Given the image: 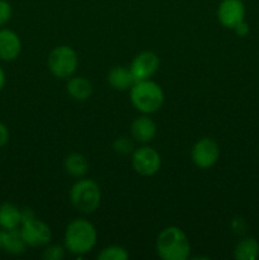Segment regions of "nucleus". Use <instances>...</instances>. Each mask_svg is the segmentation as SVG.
<instances>
[{
	"label": "nucleus",
	"mask_w": 259,
	"mask_h": 260,
	"mask_svg": "<svg viewBox=\"0 0 259 260\" xmlns=\"http://www.w3.org/2000/svg\"><path fill=\"white\" fill-rule=\"evenodd\" d=\"M156 251L163 260H185L190 254V244L179 228L169 226L157 236Z\"/></svg>",
	"instance_id": "f257e3e1"
},
{
	"label": "nucleus",
	"mask_w": 259,
	"mask_h": 260,
	"mask_svg": "<svg viewBox=\"0 0 259 260\" xmlns=\"http://www.w3.org/2000/svg\"><path fill=\"white\" fill-rule=\"evenodd\" d=\"M96 244V230L93 223L84 218H76L69 223L65 233V248L70 253L83 255Z\"/></svg>",
	"instance_id": "f03ea898"
},
{
	"label": "nucleus",
	"mask_w": 259,
	"mask_h": 260,
	"mask_svg": "<svg viewBox=\"0 0 259 260\" xmlns=\"http://www.w3.org/2000/svg\"><path fill=\"white\" fill-rule=\"evenodd\" d=\"M130 96H131V102L135 108L145 114L159 111L164 103L163 89L160 88L159 84L149 79L136 81L132 85Z\"/></svg>",
	"instance_id": "7ed1b4c3"
},
{
	"label": "nucleus",
	"mask_w": 259,
	"mask_h": 260,
	"mask_svg": "<svg viewBox=\"0 0 259 260\" xmlns=\"http://www.w3.org/2000/svg\"><path fill=\"white\" fill-rule=\"evenodd\" d=\"M101 196V188L91 179L78 180L70 190L71 203L83 213H93L99 207Z\"/></svg>",
	"instance_id": "20e7f679"
},
{
	"label": "nucleus",
	"mask_w": 259,
	"mask_h": 260,
	"mask_svg": "<svg viewBox=\"0 0 259 260\" xmlns=\"http://www.w3.org/2000/svg\"><path fill=\"white\" fill-rule=\"evenodd\" d=\"M48 69L58 79H68L78 68V55L69 46H58L48 56Z\"/></svg>",
	"instance_id": "39448f33"
},
{
	"label": "nucleus",
	"mask_w": 259,
	"mask_h": 260,
	"mask_svg": "<svg viewBox=\"0 0 259 260\" xmlns=\"http://www.w3.org/2000/svg\"><path fill=\"white\" fill-rule=\"evenodd\" d=\"M20 234L29 246L47 245L52 236L50 228L41 220L35 218V216L22 221Z\"/></svg>",
	"instance_id": "423d86ee"
},
{
	"label": "nucleus",
	"mask_w": 259,
	"mask_h": 260,
	"mask_svg": "<svg viewBox=\"0 0 259 260\" xmlns=\"http://www.w3.org/2000/svg\"><path fill=\"white\" fill-rule=\"evenodd\" d=\"M161 159L159 152L150 146L140 147L132 155V167L135 172L144 177L154 175L160 169Z\"/></svg>",
	"instance_id": "0eeeda50"
},
{
	"label": "nucleus",
	"mask_w": 259,
	"mask_h": 260,
	"mask_svg": "<svg viewBox=\"0 0 259 260\" xmlns=\"http://www.w3.org/2000/svg\"><path fill=\"white\" fill-rule=\"evenodd\" d=\"M218 157H220V147L217 142L210 137L201 139L200 141L196 142L192 149L193 162L201 169H207L215 165Z\"/></svg>",
	"instance_id": "6e6552de"
},
{
	"label": "nucleus",
	"mask_w": 259,
	"mask_h": 260,
	"mask_svg": "<svg viewBox=\"0 0 259 260\" xmlns=\"http://www.w3.org/2000/svg\"><path fill=\"white\" fill-rule=\"evenodd\" d=\"M159 57L154 52L144 51L134 58L131 66H130V70L134 75L135 81L146 80L156 73V70L159 69Z\"/></svg>",
	"instance_id": "1a4fd4ad"
},
{
	"label": "nucleus",
	"mask_w": 259,
	"mask_h": 260,
	"mask_svg": "<svg viewBox=\"0 0 259 260\" xmlns=\"http://www.w3.org/2000/svg\"><path fill=\"white\" fill-rule=\"evenodd\" d=\"M245 17V7L241 0H222L218 5L217 18L226 28H235Z\"/></svg>",
	"instance_id": "9d476101"
},
{
	"label": "nucleus",
	"mask_w": 259,
	"mask_h": 260,
	"mask_svg": "<svg viewBox=\"0 0 259 260\" xmlns=\"http://www.w3.org/2000/svg\"><path fill=\"white\" fill-rule=\"evenodd\" d=\"M22 51V42L15 32L0 29V60L13 61Z\"/></svg>",
	"instance_id": "9b49d317"
},
{
	"label": "nucleus",
	"mask_w": 259,
	"mask_h": 260,
	"mask_svg": "<svg viewBox=\"0 0 259 260\" xmlns=\"http://www.w3.org/2000/svg\"><path fill=\"white\" fill-rule=\"evenodd\" d=\"M0 249L13 255H20L27 249V243L23 239L20 230H0Z\"/></svg>",
	"instance_id": "f8f14e48"
},
{
	"label": "nucleus",
	"mask_w": 259,
	"mask_h": 260,
	"mask_svg": "<svg viewBox=\"0 0 259 260\" xmlns=\"http://www.w3.org/2000/svg\"><path fill=\"white\" fill-rule=\"evenodd\" d=\"M131 135L137 142L146 144L150 142L156 135V126L150 117H137L131 124Z\"/></svg>",
	"instance_id": "ddd939ff"
},
{
	"label": "nucleus",
	"mask_w": 259,
	"mask_h": 260,
	"mask_svg": "<svg viewBox=\"0 0 259 260\" xmlns=\"http://www.w3.org/2000/svg\"><path fill=\"white\" fill-rule=\"evenodd\" d=\"M108 83L116 90H127L131 89L136 81L130 69L124 66H114L108 73Z\"/></svg>",
	"instance_id": "4468645a"
},
{
	"label": "nucleus",
	"mask_w": 259,
	"mask_h": 260,
	"mask_svg": "<svg viewBox=\"0 0 259 260\" xmlns=\"http://www.w3.org/2000/svg\"><path fill=\"white\" fill-rule=\"evenodd\" d=\"M22 223V210L13 203L0 205V228L4 230H14Z\"/></svg>",
	"instance_id": "2eb2a0df"
},
{
	"label": "nucleus",
	"mask_w": 259,
	"mask_h": 260,
	"mask_svg": "<svg viewBox=\"0 0 259 260\" xmlns=\"http://www.w3.org/2000/svg\"><path fill=\"white\" fill-rule=\"evenodd\" d=\"M66 88H68V93L70 94V96H73L75 101H86L93 93L91 83L83 76L71 78Z\"/></svg>",
	"instance_id": "dca6fc26"
},
{
	"label": "nucleus",
	"mask_w": 259,
	"mask_h": 260,
	"mask_svg": "<svg viewBox=\"0 0 259 260\" xmlns=\"http://www.w3.org/2000/svg\"><path fill=\"white\" fill-rule=\"evenodd\" d=\"M65 170L73 177H83L86 174L89 169V162L84 155L74 152L65 159L63 162Z\"/></svg>",
	"instance_id": "f3484780"
},
{
	"label": "nucleus",
	"mask_w": 259,
	"mask_h": 260,
	"mask_svg": "<svg viewBox=\"0 0 259 260\" xmlns=\"http://www.w3.org/2000/svg\"><path fill=\"white\" fill-rule=\"evenodd\" d=\"M259 256V244L254 238H244L235 248L238 260H255Z\"/></svg>",
	"instance_id": "a211bd4d"
},
{
	"label": "nucleus",
	"mask_w": 259,
	"mask_h": 260,
	"mask_svg": "<svg viewBox=\"0 0 259 260\" xmlns=\"http://www.w3.org/2000/svg\"><path fill=\"white\" fill-rule=\"evenodd\" d=\"M99 260H127L128 259V253L124 248L118 245H112L108 248H104L101 253L98 254Z\"/></svg>",
	"instance_id": "6ab92c4d"
},
{
	"label": "nucleus",
	"mask_w": 259,
	"mask_h": 260,
	"mask_svg": "<svg viewBox=\"0 0 259 260\" xmlns=\"http://www.w3.org/2000/svg\"><path fill=\"white\" fill-rule=\"evenodd\" d=\"M114 151L121 155H127L134 150V144L128 137H119L113 142Z\"/></svg>",
	"instance_id": "aec40b11"
},
{
	"label": "nucleus",
	"mask_w": 259,
	"mask_h": 260,
	"mask_svg": "<svg viewBox=\"0 0 259 260\" xmlns=\"http://www.w3.org/2000/svg\"><path fill=\"white\" fill-rule=\"evenodd\" d=\"M65 256V250L58 245H51L43 251V258L46 260H61Z\"/></svg>",
	"instance_id": "412c9836"
},
{
	"label": "nucleus",
	"mask_w": 259,
	"mask_h": 260,
	"mask_svg": "<svg viewBox=\"0 0 259 260\" xmlns=\"http://www.w3.org/2000/svg\"><path fill=\"white\" fill-rule=\"evenodd\" d=\"M12 18V7L7 0H0V25L7 24Z\"/></svg>",
	"instance_id": "4be33fe9"
},
{
	"label": "nucleus",
	"mask_w": 259,
	"mask_h": 260,
	"mask_svg": "<svg viewBox=\"0 0 259 260\" xmlns=\"http://www.w3.org/2000/svg\"><path fill=\"white\" fill-rule=\"evenodd\" d=\"M8 140H9V131H8L7 126L0 122V147L4 146Z\"/></svg>",
	"instance_id": "5701e85b"
},
{
	"label": "nucleus",
	"mask_w": 259,
	"mask_h": 260,
	"mask_svg": "<svg viewBox=\"0 0 259 260\" xmlns=\"http://www.w3.org/2000/svg\"><path fill=\"white\" fill-rule=\"evenodd\" d=\"M234 29H235L236 35H239L240 37H244V36H246L249 33V25L246 24V23L243 20V22L239 23V24L236 25Z\"/></svg>",
	"instance_id": "b1692460"
},
{
	"label": "nucleus",
	"mask_w": 259,
	"mask_h": 260,
	"mask_svg": "<svg viewBox=\"0 0 259 260\" xmlns=\"http://www.w3.org/2000/svg\"><path fill=\"white\" fill-rule=\"evenodd\" d=\"M4 84H5V73L2 68H0V90L4 88Z\"/></svg>",
	"instance_id": "393cba45"
}]
</instances>
